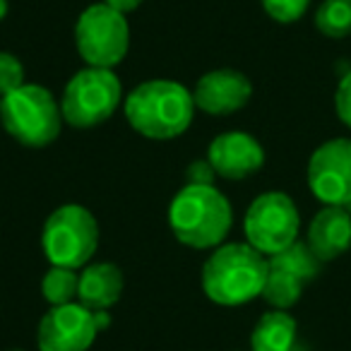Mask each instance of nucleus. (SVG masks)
I'll use <instances>...</instances> for the list:
<instances>
[{"label": "nucleus", "instance_id": "a211bd4d", "mask_svg": "<svg viewBox=\"0 0 351 351\" xmlns=\"http://www.w3.org/2000/svg\"><path fill=\"white\" fill-rule=\"evenodd\" d=\"M315 29L327 39L351 36V0H325L315 10Z\"/></svg>", "mask_w": 351, "mask_h": 351}, {"label": "nucleus", "instance_id": "412c9836", "mask_svg": "<svg viewBox=\"0 0 351 351\" xmlns=\"http://www.w3.org/2000/svg\"><path fill=\"white\" fill-rule=\"evenodd\" d=\"M335 111L339 121L351 130V70L339 80L335 92Z\"/></svg>", "mask_w": 351, "mask_h": 351}, {"label": "nucleus", "instance_id": "4be33fe9", "mask_svg": "<svg viewBox=\"0 0 351 351\" xmlns=\"http://www.w3.org/2000/svg\"><path fill=\"white\" fill-rule=\"evenodd\" d=\"M215 169L207 159H200V161H193L188 166V183H195V186H215Z\"/></svg>", "mask_w": 351, "mask_h": 351}, {"label": "nucleus", "instance_id": "f03ea898", "mask_svg": "<svg viewBox=\"0 0 351 351\" xmlns=\"http://www.w3.org/2000/svg\"><path fill=\"white\" fill-rule=\"evenodd\" d=\"M234 224L231 202L215 186L186 183L169 205V226L178 243L195 250H215Z\"/></svg>", "mask_w": 351, "mask_h": 351}, {"label": "nucleus", "instance_id": "dca6fc26", "mask_svg": "<svg viewBox=\"0 0 351 351\" xmlns=\"http://www.w3.org/2000/svg\"><path fill=\"white\" fill-rule=\"evenodd\" d=\"M298 344V322L289 311L272 308L250 332V351H293Z\"/></svg>", "mask_w": 351, "mask_h": 351}, {"label": "nucleus", "instance_id": "423d86ee", "mask_svg": "<svg viewBox=\"0 0 351 351\" xmlns=\"http://www.w3.org/2000/svg\"><path fill=\"white\" fill-rule=\"evenodd\" d=\"M41 248L51 265L82 269L99 248V221L82 205H60L41 231Z\"/></svg>", "mask_w": 351, "mask_h": 351}, {"label": "nucleus", "instance_id": "9d476101", "mask_svg": "<svg viewBox=\"0 0 351 351\" xmlns=\"http://www.w3.org/2000/svg\"><path fill=\"white\" fill-rule=\"evenodd\" d=\"M306 181L322 205H351V137H335L317 147L308 159Z\"/></svg>", "mask_w": 351, "mask_h": 351}, {"label": "nucleus", "instance_id": "39448f33", "mask_svg": "<svg viewBox=\"0 0 351 351\" xmlns=\"http://www.w3.org/2000/svg\"><path fill=\"white\" fill-rule=\"evenodd\" d=\"M123 99H125L123 84L113 70L84 65L80 73L68 80L58 101L63 121L68 125L89 130V128L106 123L123 104Z\"/></svg>", "mask_w": 351, "mask_h": 351}, {"label": "nucleus", "instance_id": "f8f14e48", "mask_svg": "<svg viewBox=\"0 0 351 351\" xmlns=\"http://www.w3.org/2000/svg\"><path fill=\"white\" fill-rule=\"evenodd\" d=\"M253 97V82L245 73L234 68H217L195 82L193 99L195 108L210 116H231L248 106Z\"/></svg>", "mask_w": 351, "mask_h": 351}, {"label": "nucleus", "instance_id": "393cba45", "mask_svg": "<svg viewBox=\"0 0 351 351\" xmlns=\"http://www.w3.org/2000/svg\"><path fill=\"white\" fill-rule=\"evenodd\" d=\"M10 351H22V349H10Z\"/></svg>", "mask_w": 351, "mask_h": 351}, {"label": "nucleus", "instance_id": "ddd939ff", "mask_svg": "<svg viewBox=\"0 0 351 351\" xmlns=\"http://www.w3.org/2000/svg\"><path fill=\"white\" fill-rule=\"evenodd\" d=\"M207 161L226 181H243L265 166V149L250 132L229 130L217 135L207 147Z\"/></svg>", "mask_w": 351, "mask_h": 351}, {"label": "nucleus", "instance_id": "9b49d317", "mask_svg": "<svg viewBox=\"0 0 351 351\" xmlns=\"http://www.w3.org/2000/svg\"><path fill=\"white\" fill-rule=\"evenodd\" d=\"M97 317L82 303L51 306L36 327L39 351H89L99 337Z\"/></svg>", "mask_w": 351, "mask_h": 351}, {"label": "nucleus", "instance_id": "b1692460", "mask_svg": "<svg viewBox=\"0 0 351 351\" xmlns=\"http://www.w3.org/2000/svg\"><path fill=\"white\" fill-rule=\"evenodd\" d=\"M8 10H10V5H8V0H0V22L8 17Z\"/></svg>", "mask_w": 351, "mask_h": 351}, {"label": "nucleus", "instance_id": "4468645a", "mask_svg": "<svg viewBox=\"0 0 351 351\" xmlns=\"http://www.w3.org/2000/svg\"><path fill=\"white\" fill-rule=\"evenodd\" d=\"M306 245L322 265L351 250V212L346 207L325 205L308 224Z\"/></svg>", "mask_w": 351, "mask_h": 351}, {"label": "nucleus", "instance_id": "0eeeda50", "mask_svg": "<svg viewBox=\"0 0 351 351\" xmlns=\"http://www.w3.org/2000/svg\"><path fill=\"white\" fill-rule=\"evenodd\" d=\"M75 49L89 68L113 70L130 51V25L128 15L94 3L84 8L75 22Z\"/></svg>", "mask_w": 351, "mask_h": 351}, {"label": "nucleus", "instance_id": "6ab92c4d", "mask_svg": "<svg viewBox=\"0 0 351 351\" xmlns=\"http://www.w3.org/2000/svg\"><path fill=\"white\" fill-rule=\"evenodd\" d=\"M27 73L22 60L15 53H8V51H0V99L8 97L10 92L20 89L27 82Z\"/></svg>", "mask_w": 351, "mask_h": 351}, {"label": "nucleus", "instance_id": "1a4fd4ad", "mask_svg": "<svg viewBox=\"0 0 351 351\" xmlns=\"http://www.w3.org/2000/svg\"><path fill=\"white\" fill-rule=\"evenodd\" d=\"M322 263L313 255L306 241H296L282 253L267 258V279L263 298L274 311H289L298 303L303 287L320 274Z\"/></svg>", "mask_w": 351, "mask_h": 351}, {"label": "nucleus", "instance_id": "20e7f679", "mask_svg": "<svg viewBox=\"0 0 351 351\" xmlns=\"http://www.w3.org/2000/svg\"><path fill=\"white\" fill-rule=\"evenodd\" d=\"M0 123L22 147L41 149L53 145L63 130L60 101L41 84L25 82L0 99Z\"/></svg>", "mask_w": 351, "mask_h": 351}, {"label": "nucleus", "instance_id": "f3484780", "mask_svg": "<svg viewBox=\"0 0 351 351\" xmlns=\"http://www.w3.org/2000/svg\"><path fill=\"white\" fill-rule=\"evenodd\" d=\"M80 289V269L73 267H58L51 265L41 279V293L51 306H65V303L77 301Z\"/></svg>", "mask_w": 351, "mask_h": 351}, {"label": "nucleus", "instance_id": "6e6552de", "mask_svg": "<svg viewBox=\"0 0 351 351\" xmlns=\"http://www.w3.org/2000/svg\"><path fill=\"white\" fill-rule=\"evenodd\" d=\"M245 243L253 245L265 258L282 253L298 241L301 215L287 193L267 191L250 202L243 217Z\"/></svg>", "mask_w": 351, "mask_h": 351}, {"label": "nucleus", "instance_id": "7ed1b4c3", "mask_svg": "<svg viewBox=\"0 0 351 351\" xmlns=\"http://www.w3.org/2000/svg\"><path fill=\"white\" fill-rule=\"evenodd\" d=\"M267 258L250 243H221L202 265V291L217 306L236 308L263 296Z\"/></svg>", "mask_w": 351, "mask_h": 351}, {"label": "nucleus", "instance_id": "f257e3e1", "mask_svg": "<svg viewBox=\"0 0 351 351\" xmlns=\"http://www.w3.org/2000/svg\"><path fill=\"white\" fill-rule=\"evenodd\" d=\"M195 99L176 80H147L123 99L125 121L147 140H176L195 121Z\"/></svg>", "mask_w": 351, "mask_h": 351}, {"label": "nucleus", "instance_id": "2eb2a0df", "mask_svg": "<svg viewBox=\"0 0 351 351\" xmlns=\"http://www.w3.org/2000/svg\"><path fill=\"white\" fill-rule=\"evenodd\" d=\"M125 279L118 265L113 263H89L87 267L80 269V289L77 303L89 308L92 313L108 311L123 296Z\"/></svg>", "mask_w": 351, "mask_h": 351}, {"label": "nucleus", "instance_id": "aec40b11", "mask_svg": "<svg viewBox=\"0 0 351 351\" xmlns=\"http://www.w3.org/2000/svg\"><path fill=\"white\" fill-rule=\"evenodd\" d=\"M311 0H263V8L279 25H293L306 15Z\"/></svg>", "mask_w": 351, "mask_h": 351}, {"label": "nucleus", "instance_id": "5701e85b", "mask_svg": "<svg viewBox=\"0 0 351 351\" xmlns=\"http://www.w3.org/2000/svg\"><path fill=\"white\" fill-rule=\"evenodd\" d=\"M101 3H106L108 8L123 12V15H130V12H135L145 0H101Z\"/></svg>", "mask_w": 351, "mask_h": 351}]
</instances>
